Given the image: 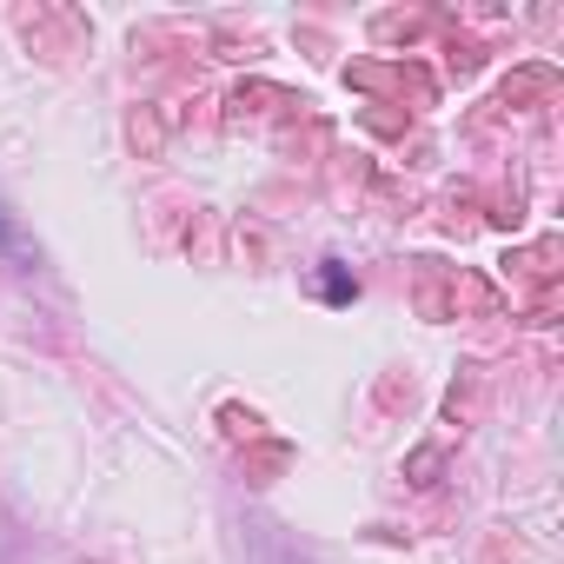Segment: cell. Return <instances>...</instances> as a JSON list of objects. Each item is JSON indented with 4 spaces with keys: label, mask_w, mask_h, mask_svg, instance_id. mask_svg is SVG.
I'll return each mask as SVG.
<instances>
[{
    "label": "cell",
    "mask_w": 564,
    "mask_h": 564,
    "mask_svg": "<svg viewBox=\"0 0 564 564\" xmlns=\"http://www.w3.org/2000/svg\"><path fill=\"white\" fill-rule=\"evenodd\" d=\"M319 293H326V306H352V300H359V279H352L339 259H326V265H319Z\"/></svg>",
    "instance_id": "6da1fadb"
},
{
    "label": "cell",
    "mask_w": 564,
    "mask_h": 564,
    "mask_svg": "<svg viewBox=\"0 0 564 564\" xmlns=\"http://www.w3.org/2000/svg\"><path fill=\"white\" fill-rule=\"evenodd\" d=\"M0 252H14V259H28V239H21V219L8 213V199H0Z\"/></svg>",
    "instance_id": "7a4b0ae2"
}]
</instances>
